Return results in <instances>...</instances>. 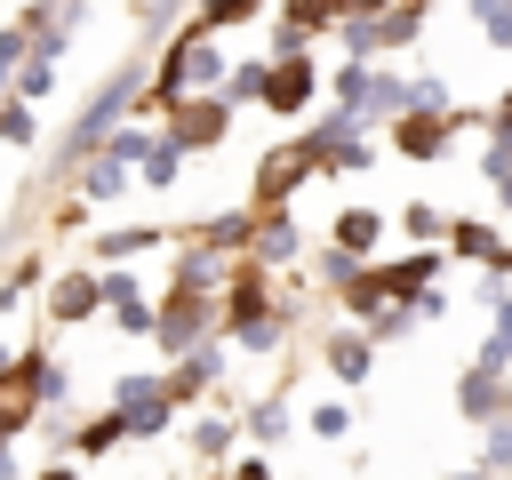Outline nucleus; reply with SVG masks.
I'll use <instances>...</instances> for the list:
<instances>
[{
	"label": "nucleus",
	"mask_w": 512,
	"mask_h": 480,
	"mask_svg": "<svg viewBox=\"0 0 512 480\" xmlns=\"http://www.w3.org/2000/svg\"><path fill=\"white\" fill-rule=\"evenodd\" d=\"M32 136H40V120H32V104H24V96H8V104H0V144H16V152H24Z\"/></svg>",
	"instance_id": "34"
},
{
	"label": "nucleus",
	"mask_w": 512,
	"mask_h": 480,
	"mask_svg": "<svg viewBox=\"0 0 512 480\" xmlns=\"http://www.w3.org/2000/svg\"><path fill=\"white\" fill-rule=\"evenodd\" d=\"M16 352H24V344H8V336H0V376H16Z\"/></svg>",
	"instance_id": "42"
},
{
	"label": "nucleus",
	"mask_w": 512,
	"mask_h": 480,
	"mask_svg": "<svg viewBox=\"0 0 512 480\" xmlns=\"http://www.w3.org/2000/svg\"><path fill=\"white\" fill-rule=\"evenodd\" d=\"M184 240H200V248H216V256H248V248H256V208H232V216H200Z\"/></svg>",
	"instance_id": "16"
},
{
	"label": "nucleus",
	"mask_w": 512,
	"mask_h": 480,
	"mask_svg": "<svg viewBox=\"0 0 512 480\" xmlns=\"http://www.w3.org/2000/svg\"><path fill=\"white\" fill-rule=\"evenodd\" d=\"M320 56H280L272 64V80H264V112H280V120H304L312 104H320Z\"/></svg>",
	"instance_id": "7"
},
{
	"label": "nucleus",
	"mask_w": 512,
	"mask_h": 480,
	"mask_svg": "<svg viewBox=\"0 0 512 480\" xmlns=\"http://www.w3.org/2000/svg\"><path fill=\"white\" fill-rule=\"evenodd\" d=\"M360 272H368V264H360V256H344V248H336V240H320V256H312V280H320V288H328V296H344V288H352V280H360Z\"/></svg>",
	"instance_id": "25"
},
{
	"label": "nucleus",
	"mask_w": 512,
	"mask_h": 480,
	"mask_svg": "<svg viewBox=\"0 0 512 480\" xmlns=\"http://www.w3.org/2000/svg\"><path fill=\"white\" fill-rule=\"evenodd\" d=\"M280 24H296L304 40H320V32H336V0H280Z\"/></svg>",
	"instance_id": "28"
},
{
	"label": "nucleus",
	"mask_w": 512,
	"mask_h": 480,
	"mask_svg": "<svg viewBox=\"0 0 512 480\" xmlns=\"http://www.w3.org/2000/svg\"><path fill=\"white\" fill-rule=\"evenodd\" d=\"M448 256H456V264H480V272H504V280H512V240H504L488 216H456V224H448Z\"/></svg>",
	"instance_id": "12"
},
{
	"label": "nucleus",
	"mask_w": 512,
	"mask_h": 480,
	"mask_svg": "<svg viewBox=\"0 0 512 480\" xmlns=\"http://www.w3.org/2000/svg\"><path fill=\"white\" fill-rule=\"evenodd\" d=\"M368 80H376V64H336V72H328V104H336V112H360V104H368Z\"/></svg>",
	"instance_id": "26"
},
{
	"label": "nucleus",
	"mask_w": 512,
	"mask_h": 480,
	"mask_svg": "<svg viewBox=\"0 0 512 480\" xmlns=\"http://www.w3.org/2000/svg\"><path fill=\"white\" fill-rule=\"evenodd\" d=\"M424 320H448V288H424V296H416V328H424Z\"/></svg>",
	"instance_id": "40"
},
{
	"label": "nucleus",
	"mask_w": 512,
	"mask_h": 480,
	"mask_svg": "<svg viewBox=\"0 0 512 480\" xmlns=\"http://www.w3.org/2000/svg\"><path fill=\"white\" fill-rule=\"evenodd\" d=\"M96 312H104V280H96V264L48 280V320H56V328H80V320H96Z\"/></svg>",
	"instance_id": "13"
},
{
	"label": "nucleus",
	"mask_w": 512,
	"mask_h": 480,
	"mask_svg": "<svg viewBox=\"0 0 512 480\" xmlns=\"http://www.w3.org/2000/svg\"><path fill=\"white\" fill-rule=\"evenodd\" d=\"M464 128H488V112H472V104H456V112H400V120L384 128V144L424 168V160H448V144H456Z\"/></svg>",
	"instance_id": "4"
},
{
	"label": "nucleus",
	"mask_w": 512,
	"mask_h": 480,
	"mask_svg": "<svg viewBox=\"0 0 512 480\" xmlns=\"http://www.w3.org/2000/svg\"><path fill=\"white\" fill-rule=\"evenodd\" d=\"M168 144H184V152H216L224 136H232V104L224 96H192V104H176L168 112V128H160Z\"/></svg>",
	"instance_id": "8"
},
{
	"label": "nucleus",
	"mask_w": 512,
	"mask_h": 480,
	"mask_svg": "<svg viewBox=\"0 0 512 480\" xmlns=\"http://www.w3.org/2000/svg\"><path fill=\"white\" fill-rule=\"evenodd\" d=\"M144 88H152V72L128 56V64H120V72H112L88 104H80V120L64 128V144H56V176H80V168L104 152V136H112V128H128V120L144 112Z\"/></svg>",
	"instance_id": "1"
},
{
	"label": "nucleus",
	"mask_w": 512,
	"mask_h": 480,
	"mask_svg": "<svg viewBox=\"0 0 512 480\" xmlns=\"http://www.w3.org/2000/svg\"><path fill=\"white\" fill-rule=\"evenodd\" d=\"M224 40L216 32H200V24H176L168 32V48H160V64H152V88H144V104H160V112H176V104H192V96H216L224 88Z\"/></svg>",
	"instance_id": "2"
},
{
	"label": "nucleus",
	"mask_w": 512,
	"mask_h": 480,
	"mask_svg": "<svg viewBox=\"0 0 512 480\" xmlns=\"http://www.w3.org/2000/svg\"><path fill=\"white\" fill-rule=\"evenodd\" d=\"M32 480H88V472H80V464H72V456H56V464H40V472H32Z\"/></svg>",
	"instance_id": "41"
},
{
	"label": "nucleus",
	"mask_w": 512,
	"mask_h": 480,
	"mask_svg": "<svg viewBox=\"0 0 512 480\" xmlns=\"http://www.w3.org/2000/svg\"><path fill=\"white\" fill-rule=\"evenodd\" d=\"M448 480H496V472H480V464H472V472H448Z\"/></svg>",
	"instance_id": "45"
},
{
	"label": "nucleus",
	"mask_w": 512,
	"mask_h": 480,
	"mask_svg": "<svg viewBox=\"0 0 512 480\" xmlns=\"http://www.w3.org/2000/svg\"><path fill=\"white\" fill-rule=\"evenodd\" d=\"M256 8H264V0H200V8H192V24H200V32H216V40H224V32H232V24H256Z\"/></svg>",
	"instance_id": "27"
},
{
	"label": "nucleus",
	"mask_w": 512,
	"mask_h": 480,
	"mask_svg": "<svg viewBox=\"0 0 512 480\" xmlns=\"http://www.w3.org/2000/svg\"><path fill=\"white\" fill-rule=\"evenodd\" d=\"M240 432H248L256 448H280V440L296 432V416H288V400L272 392V400H248V408H240Z\"/></svg>",
	"instance_id": "20"
},
{
	"label": "nucleus",
	"mask_w": 512,
	"mask_h": 480,
	"mask_svg": "<svg viewBox=\"0 0 512 480\" xmlns=\"http://www.w3.org/2000/svg\"><path fill=\"white\" fill-rule=\"evenodd\" d=\"M208 336H224V296L168 288V296L152 304V344H160V360H184V352L208 344Z\"/></svg>",
	"instance_id": "3"
},
{
	"label": "nucleus",
	"mask_w": 512,
	"mask_h": 480,
	"mask_svg": "<svg viewBox=\"0 0 512 480\" xmlns=\"http://www.w3.org/2000/svg\"><path fill=\"white\" fill-rule=\"evenodd\" d=\"M168 424H176V408H136V416H128V440H160Z\"/></svg>",
	"instance_id": "37"
},
{
	"label": "nucleus",
	"mask_w": 512,
	"mask_h": 480,
	"mask_svg": "<svg viewBox=\"0 0 512 480\" xmlns=\"http://www.w3.org/2000/svg\"><path fill=\"white\" fill-rule=\"evenodd\" d=\"M184 440H192V456H200V464H232V448H240V416H232V408L192 416V432H184Z\"/></svg>",
	"instance_id": "18"
},
{
	"label": "nucleus",
	"mask_w": 512,
	"mask_h": 480,
	"mask_svg": "<svg viewBox=\"0 0 512 480\" xmlns=\"http://www.w3.org/2000/svg\"><path fill=\"white\" fill-rule=\"evenodd\" d=\"M320 368H328L336 384H368V376H376V336H368L360 320L328 328V336H320Z\"/></svg>",
	"instance_id": "10"
},
{
	"label": "nucleus",
	"mask_w": 512,
	"mask_h": 480,
	"mask_svg": "<svg viewBox=\"0 0 512 480\" xmlns=\"http://www.w3.org/2000/svg\"><path fill=\"white\" fill-rule=\"evenodd\" d=\"M304 432H312V440H344V432H352V400H320V408L304 416Z\"/></svg>",
	"instance_id": "33"
},
{
	"label": "nucleus",
	"mask_w": 512,
	"mask_h": 480,
	"mask_svg": "<svg viewBox=\"0 0 512 480\" xmlns=\"http://www.w3.org/2000/svg\"><path fill=\"white\" fill-rule=\"evenodd\" d=\"M320 176V152H312V136H296V144H272L264 160H256V208H288L304 184Z\"/></svg>",
	"instance_id": "6"
},
{
	"label": "nucleus",
	"mask_w": 512,
	"mask_h": 480,
	"mask_svg": "<svg viewBox=\"0 0 512 480\" xmlns=\"http://www.w3.org/2000/svg\"><path fill=\"white\" fill-rule=\"evenodd\" d=\"M328 240H336L344 256H360V264H368V256L384 248V208H360V200H344V208L328 216Z\"/></svg>",
	"instance_id": "15"
},
{
	"label": "nucleus",
	"mask_w": 512,
	"mask_h": 480,
	"mask_svg": "<svg viewBox=\"0 0 512 480\" xmlns=\"http://www.w3.org/2000/svg\"><path fill=\"white\" fill-rule=\"evenodd\" d=\"M480 360H496V368H512V296L496 304V320H488V344H480Z\"/></svg>",
	"instance_id": "36"
},
{
	"label": "nucleus",
	"mask_w": 512,
	"mask_h": 480,
	"mask_svg": "<svg viewBox=\"0 0 512 480\" xmlns=\"http://www.w3.org/2000/svg\"><path fill=\"white\" fill-rule=\"evenodd\" d=\"M472 24L488 32V48L512 56V0H472Z\"/></svg>",
	"instance_id": "31"
},
{
	"label": "nucleus",
	"mask_w": 512,
	"mask_h": 480,
	"mask_svg": "<svg viewBox=\"0 0 512 480\" xmlns=\"http://www.w3.org/2000/svg\"><path fill=\"white\" fill-rule=\"evenodd\" d=\"M488 144H512V88L488 104Z\"/></svg>",
	"instance_id": "39"
},
{
	"label": "nucleus",
	"mask_w": 512,
	"mask_h": 480,
	"mask_svg": "<svg viewBox=\"0 0 512 480\" xmlns=\"http://www.w3.org/2000/svg\"><path fill=\"white\" fill-rule=\"evenodd\" d=\"M160 240H168L160 224H112V232H96V264H128V256H144Z\"/></svg>",
	"instance_id": "22"
},
{
	"label": "nucleus",
	"mask_w": 512,
	"mask_h": 480,
	"mask_svg": "<svg viewBox=\"0 0 512 480\" xmlns=\"http://www.w3.org/2000/svg\"><path fill=\"white\" fill-rule=\"evenodd\" d=\"M488 192H496V208H504V216H512V176H504V184H488Z\"/></svg>",
	"instance_id": "44"
},
{
	"label": "nucleus",
	"mask_w": 512,
	"mask_h": 480,
	"mask_svg": "<svg viewBox=\"0 0 512 480\" xmlns=\"http://www.w3.org/2000/svg\"><path fill=\"white\" fill-rule=\"evenodd\" d=\"M128 176H136L128 160H112V152H96V160H88V168L72 176V192H80V200L96 208V200H120V192H128Z\"/></svg>",
	"instance_id": "19"
},
{
	"label": "nucleus",
	"mask_w": 512,
	"mask_h": 480,
	"mask_svg": "<svg viewBox=\"0 0 512 480\" xmlns=\"http://www.w3.org/2000/svg\"><path fill=\"white\" fill-rule=\"evenodd\" d=\"M136 176H144V184H152V192H168V184H176V176H184V144H168V136H160V144H152V152H144V168H136Z\"/></svg>",
	"instance_id": "29"
},
{
	"label": "nucleus",
	"mask_w": 512,
	"mask_h": 480,
	"mask_svg": "<svg viewBox=\"0 0 512 480\" xmlns=\"http://www.w3.org/2000/svg\"><path fill=\"white\" fill-rule=\"evenodd\" d=\"M112 408H120V416H136V408H176V400H168V376H160V368H152V376L136 368V376H120V384H112Z\"/></svg>",
	"instance_id": "24"
},
{
	"label": "nucleus",
	"mask_w": 512,
	"mask_h": 480,
	"mask_svg": "<svg viewBox=\"0 0 512 480\" xmlns=\"http://www.w3.org/2000/svg\"><path fill=\"white\" fill-rule=\"evenodd\" d=\"M392 224H400V232H408L416 248H448V224H456V216H448L440 200H408V208H400Z\"/></svg>",
	"instance_id": "21"
},
{
	"label": "nucleus",
	"mask_w": 512,
	"mask_h": 480,
	"mask_svg": "<svg viewBox=\"0 0 512 480\" xmlns=\"http://www.w3.org/2000/svg\"><path fill=\"white\" fill-rule=\"evenodd\" d=\"M480 472H496V480H512V416L480 432Z\"/></svg>",
	"instance_id": "30"
},
{
	"label": "nucleus",
	"mask_w": 512,
	"mask_h": 480,
	"mask_svg": "<svg viewBox=\"0 0 512 480\" xmlns=\"http://www.w3.org/2000/svg\"><path fill=\"white\" fill-rule=\"evenodd\" d=\"M0 480H16V440H0Z\"/></svg>",
	"instance_id": "43"
},
{
	"label": "nucleus",
	"mask_w": 512,
	"mask_h": 480,
	"mask_svg": "<svg viewBox=\"0 0 512 480\" xmlns=\"http://www.w3.org/2000/svg\"><path fill=\"white\" fill-rule=\"evenodd\" d=\"M120 440H128V416H120V408H104V416H80L64 448H72V464H88V456H112Z\"/></svg>",
	"instance_id": "17"
},
{
	"label": "nucleus",
	"mask_w": 512,
	"mask_h": 480,
	"mask_svg": "<svg viewBox=\"0 0 512 480\" xmlns=\"http://www.w3.org/2000/svg\"><path fill=\"white\" fill-rule=\"evenodd\" d=\"M456 416H464V424H480V432H488V424H504V416H512V368H496V360H480V352H472V360L456 368Z\"/></svg>",
	"instance_id": "5"
},
{
	"label": "nucleus",
	"mask_w": 512,
	"mask_h": 480,
	"mask_svg": "<svg viewBox=\"0 0 512 480\" xmlns=\"http://www.w3.org/2000/svg\"><path fill=\"white\" fill-rule=\"evenodd\" d=\"M224 480H280V472H272V456L256 448V456H232V464H224Z\"/></svg>",
	"instance_id": "38"
},
{
	"label": "nucleus",
	"mask_w": 512,
	"mask_h": 480,
	"mask_svg": "<svg viewBox=\"0 0 512 480\" xmlns=\"http://www.w3.org/2000/svg\"><path fill=\"white\" fill-rule=\"evenodd\" d=\"M40 280H48V272H40V256H24V264H8V280H0V312H16V304H24L32 288H40Z\"/></svg>",
	"instance_id": "35"
},
{
	"label": "nucleus",
	"mask_w": 512,
	"mask_h": 480,
	"mask_svg": "<svg viewBox=\"0 0 512 480\" xmlns=\"http://www.w3.org/2000/svg\"><path fill=\"white\" fill-rule=\"evenodd\" d=\"M48 88H56V64H40V56H24V64H16V80H8V96H24V104H40Z\"/></svg>",
	"instance_id": "32"
},
{
	"label": "nucleus",
	"mask_w": 512,
	"mask_h": 480,
	"mask_svg": "<svg viewBox=\"0 0 512 480\" xmlns=\"http://www.w3.org/2000/svg\"><path fill=\"white\" fill-rule=\"evenodd\" d=\"M264 272H288L296 256H304V232H296V216L288 208H256V248H248Z\"/></svg>",
	"instance_id": "14"
},
{
	"label": "nucleus",
	"mask_w": 512,
	"mask_h": 480,
	"mask_svg": "<svg viewBox=\"0 0 512 480\" xmlns=\"http://www.w3.org/2000/svg\"><path fill=\"white\" fill-rule=\"evenodd\" d=\"M264 80H272V56H240V64L224 72V88H216V96L240 112V104H264Z\"/></svg>",
	"instance_id": "23"
},
{
	"label": "nucleus",
	"mask_w": 512,
	"mask_h": 480,
	"mask_svg": "<svg viewBox=\"0 0 512 480\" xmlns=\"http://www.w3.org/2000/svg\"><path fill=\"white\" fill-rule=\"evenodd\" d=\"M160 376H168V400H176V408H192V400H208V392H216V376H224V336H208V344H192V352H184V360H168Z\"/></svg>",
	"instance_id": "11"
},
{
	"label": "nucleus",
	"mask_w": 512,
	"mask_h": 480,
	"mask_svg": "<svg viewBox=\"0 0 512 480\" xmlns=\"http://www.w3.org/2000/svg\"><path fill=\"white\" fill-rule=\"evenodd\" d=\"M368 272H376L384 304H416V296L448 272V248H408V256H384V264H368Z\"/></svg>",
	"instance_id": "9"
}]
</instances>
